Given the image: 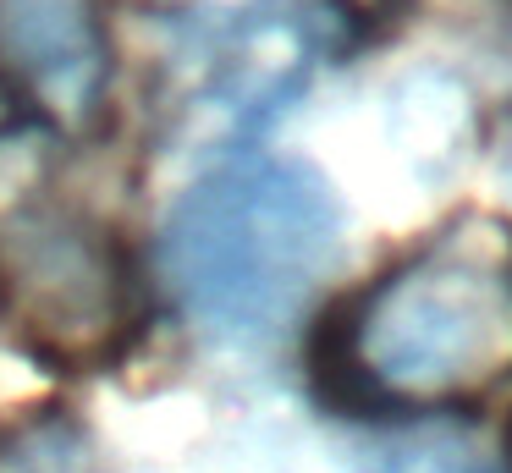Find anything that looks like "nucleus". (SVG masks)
I'll use <instances>...</instances> for the list:
<instances>
[{"instance_id": "1a4fd4ad", "label": "nucleus", "mask_w": 512, "mask_h": 473, "mask_svg": "<svg viewBox=\"0 0 512 473\" xmlns=\"http://www.w3.org/2000/svg\"><path fill=\"white\" fill-rule=\"evenodd\" d=\"M204 6H243V0H204Z\"/></svg>"}, {"instance_id": "6e6552de", "label": "nucleus", "mask_w": 512, "mask_h": 473, "mask_svg": "<svg viewBox=\"0 0 512 473\" xmlns=\"http://www.w3.org/2000/svg\"><path fill=\"white\" fill-rule=\"evenodd\" d=\"M507 473H512V424H507Z\"/></svg>"}, {"instance_id": "39448f33", "label": "nucleus", "mask_w": 512, "mask_h": 473, "mask_svg": "<svg viewBox=\"0 0 512 473\" xmlns=\"http://www.w3.org/2000/svg\"><path fill=\"white\" fill-rule=\"evenodd\" d=\"M0 72L56 121H89L111 77L100 0H0Z\"/></svg>"}, {"instance_id": "423d86ee", "label": "nucleus", "mask_w": 512, "mask_h": 473, "mask_svg": "<svg viewBox=\"0 0 512 473\" xmlns=\"http://www.w3.org/2000/svg\"><path fill=\"white\" fill-rule=\"evenodd\" d=\"M468 94L446 72H413L386 94V138L419 176H446L463 160Z\"/></svg>"}, {"instance_id": "f257e3e1", "label": "nucleus", "mask_w": 512, "mask_h": 473, "mask_svg": "<svg viewBox=\"0 0 512 473\" xmlns=\"http://www.w3.org/2000/svg\"><path fill=\"white\" fill-rule=\"evenodd\" d=\"M314 385L342 418H474L512 380V226L463 215L342 297L314 330Z\"/></svg>"}, {"instance_id": "0eeeda50", "label": "nucleus", "mask_w": 512, "mask_h": 473, "mask_svg": "<svg viewBox=\"0 0 512 473\" xmlns=\"http://www.w3.org/2000/svg\"><path fill=\"white\" fill-rule=\"evenodd\" d=\"M358 473H501L496 462H485L479 451H468L463 440L441 435H391L380 446L364 451Z\"/></svg>"}, {"instance_id": "f03ea898", "label": "nucleus", "mask_w": 512, "mask_h": 473, "mask_svg": "<svg viewBox=\"0 0 512 473\" xmlns=\"http://www.w3.org/2000/svg\"><path fill=\"white\" fill-rule=\"evenodd\" d=\"M347 259L342 187L309 154L237 149L160 220V275L226 347H276Z\"/></svg>"}, {"instance_id": "7ed1b4c3", "label": "nucleus", "mask_w": 512, "mask_h": 473, "mask_svg": "<svg viewBox=\"0 0 512 473\" xmlns=\"http://www.w3.org/2000/svg\"><path fill=\"white\" fill-rule=\"evenodd\" d=\"M347 22L353 17H342V6H265L210 28L182 66V132L199 143L259 132L309 88Z\"/></svg>"}, {"instance_id": "20e7f679", "label": "nucleus", "mask_w": 512, "mask_h": 473, "mask_svg": "<svg viewBox=\"0 0 512 473\" xmlns=\"http://www.w3.org/2000/svg\"><path fill=\"white\" fill-rule=\"evenodd\" d=\"M0 286L23 336L61 358L105 347L122 314V275L111 259V237L72 209L6 215Z\"/></svg>"}]
</instances>
